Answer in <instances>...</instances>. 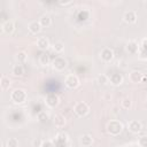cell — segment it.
Masks as SVG:
<instances>
[{
    "label": "cell",
    "instance_id": "4fadbf2b",
    "mask_svg": "<svg viewBox=\"0 0 147 147\" xmlns=\"http://www.w3.org/2000/svg\"><path fill=\"white\" fill-rule=\"evenodd\" d=\"M2 32L3 33H6V34H11L13 32H14V30H15V23L13 22V21H6V22H3L2 23Z\"/></svg>",
    "mask_w": 147,
    "mask_h": 147
},
{
    "label": "cell",
    "instance_id": "7a4b0ae2",
    "mask_svg": "<svg viewBox=\"0 0 147 147\" xmlns=\"http://www.w3.org/2000/svg\"><path fill=\"white\" fill-rule=\"evenodd\" d=\"M26 98H28V94L22 88H16L11 93H10V100L16 103V105H21V103H24L26 101Z\"/></svg>",
    "mask_w": 147,
    "mask_h": 147
},
{
    "label": "cell",
    "instance_id": "f546056e",
    "mask_svg": "<svg viewBox=\"0 0 147 147\" xmlns=\"http://www.w3.org/2000/svg\"><path fill=\"white\" fill-rule=\"evenodd\" d=\"M72 1H60V5L61 6H67V5H71Z\"/></svg>",
    "mask_w": 147,
    "mask_h": 147
},
{
    "label": "cell",
    "instance_id": "ba28073f",
    "mask_svg": "<svg viewBox=\"0 0 147 147\" xmlns=\"http://www.w3.org/2000/svg\"><path fill=\"white\" fill-rule=\"evenodd\" d=\"M142 129V124L141 122L137 121V119H132L127 123V130L131 132V133H139Z\"/></svg>",
    "mask_w": 147,
    "mask_h": 147
},
{
    "label": "cell",
    "instance_id": "6da1fadb",
    "mask_svg": "<svg viewBox=\"0 0 147 147\" xmlns=\"http://www.w3.org/2000/svg\"><path fill=\"white\" fill-rule=\"evenodd\" d=\"M124 129V125L121 121H117V119H111L110 122L107 123V126H106V130L108 132V134L110 136H118Z\"/></svg>",
    "mask_w": 147,
    "mask_h": 147
},
{
    "label": "cell",
    "instance_id": "603a6c76",
    "mask_svg": "<svg viewBox=\"0 0 147 147\" xmlns=\"http://www.w3.org/2000/svg\"><path fill=\"white\" fill-rule=\"evenodd\" d=\"M39 63L41 65H47L49 63V55L46 54V53H42L40 56H39Z\"/></svg>",
    "mask_w": 147,
    "mask_h": 147
},
{
    "label": "cell",
    "instance_id": "52a82bcc",
    "mask_svg": "<svg viewBox=\"0 0 147 147\" xmlns=\"http://www.w3.org/2000/svg\"><path fill=\"white\" fill-rule=\"evenodd\" d=\"M100 57H101V60H102L105 63H109V62H111L113 59H114V51H113L111 48H109V47H106V48H103V49L101 51Z\"/></svg>",
    "mask_w": 147,
    "mask_h": 147
},
{
    "label": "cell",
    "instance_id": "8992f818",
    "mask_svg": "<svg viewBox=\"0 0 147 147\" xmlns=\"http://www.w3.org/2000/svg\"><path fill=\"white\" fill-rule=\"evenodd\" d=\"M45 103L48 108H55L60 103V98L55 93H49V94H47V96L45 99Z\"/></svg>",
    "mask_w": 147,
    "mask_h": 147
},
{
    "label": "cell",
    "instance_id": "f1b7e54d",
    "mask_svg": "<svg viewBox=\"0 0 147 147\" xmlns=\"http://www.w3.org/2000/svg\"><path fill=\"white\" fill-rule=\"evenodd\" d=\"M40 147H55V145L53 144L52 140H45V141H42Z\"/></svg>",
    "mask_w": 147,
    "mask_h": 147
},
{
    "label": "cell",
    "instance_id": "ac0fdd59",
    "mask_svg": "<svg viewBox=\"0 0 147 147\" xmlns=\"http://www.w3.org/2000/svg\"><path fill=\"white\" fill-rule=\"evenodd\" d=\"M80 145L82 146H84V147H90L92 144H93V138H92V136H90V134H83L82 137H80Z\"/></svg>",
    "mask_w": 147,
    "mask_h": 147
},
{
    "label": "cell",
    "instance_id": "5b68a950",
    "mask_svg": "<svg viewBox=\"0 0 147 147\" xmlns=\"http://www.w3.org/2000/svg\"><path fill=\"white\" fill-rule=\"evenodd\" d=\"M67 65H68V62L63 56H56L52 62V67L56 71H63L67 68Z\"/></svg>",
    "mask_w": 147,
    "mask_h": 147
},
{
    "label": "cell",
    "instance_id": "7c38bea8",
    "mask_svg": "<svg viewBox=\"0 0 147 147\" xmlns=\"http://www.w3.org/2000/svg\"><path fill=\"white\" fill-rule=\"evenodd\" d=\"M125 49H126V52H127L129 54L134 55V54H137L138 51H139V45H138V42H137L136 40H130V41L126 44Z\"/></svg>",
    "mask_w": 147,
    "mask_h": 147
},
{
    "label": "cell",
    "instance_id": "ffe728a7",
    "mask_svg": "<svg viewBox=\"0 0 147 147\" xmlns=\"http://www.w3.org/2000/svg\"><path fill=\"white\" fill-rule=\"evenodd\" d=\"M52 48H53V51L55 53H62L64 51V44L62 41H56V42L53 44Z\"/></svg>",
    "mask_w": 147,
    "mask_h": 147
},
{
    "label": "cell",
    "instance_id": "30bf717a",
    "mask_svg": "<svg viewBox=\"0 0 147 147\" xmlns=\"http://www.w3.org/2000/svg\"><path fill=\"white\" fill-rule=\"evenodd\" d=\"M123 80H124L123 76H122L121 74H118V72L111 74V75L109 76V83H110L111 85H114V86H119V85L123 83Z\"/></svg>",
    "mask_w": 147,
    "mask_h": 147
},
{
    "label": "cell",
    "instance_id": "cb8c5ba5",
    "mask_svg": "<svg viewBox=\"0 0 147 147\" xmlns=\"http://www.w3.org/2000/svg\"><path fill=\"white\" fill-rule=\"evenodd\" d=\"M121 105H122V108H123V109L127 110V109H130V108H131V106H132V101H131L129 98H124V99L122 100Z\"/></svg>",
    "mask_w": 147,
    "mask_h": 147
},
{
    "label": "cell",
    "instance_id": "44dd1931",
    "mask_svg": "<svg viewBox=\"0 0 147 147\" xmlns=\"http://www.w3.org/2000/svg\"><path fill=\"white\" fill-rule=\"evenodd\" d=\"M0 86H1V88L3 91H6L10 86V79L8 77H6V76H2L1 77V80H0Z\"/></svg>",
    "mask_w": 147,
    "mask_h": 147
},
{
    "label": "cell",
    "instance_id": "83f0119b",
    "mask_svg": "<svg viewBox=\"0 0 147 147\" xmlns=\"http://www.w3.org/2000/svg\"><path fill=\"white\" fill-rule=\"evenodd\" d=\"M138 145L140 147H147V136H142L138 139Z\"/></svg>",
    "mask_w": 147,
    "mask_h": 147
},
{
    "label": "cell",
    "instance_id": "7402d4cb",
    "mask_svg": "<svg viewBox=\"0 0 147 147\" xmlns=\"http://www.w3.org/2000/svg\"><path fill=\"white\" fill-rule=\"evenodd\" d=\"M15 57H16V61L21 64V63H24L28 60V54L25 52H18Z\"/></svg>",
    "mask_w": 147,
    "mask_h": 147
},
{
    "label": "cell",
    "instance_id": "484cf974",
    "mask_svg": "<svg viewBox=\"0 0 147 147\" xmlns=\"http://www.w3.org/2000/svg\"><path fill=\"white\" fill-rule=\"evenodd\" d=\"M96 80H98L99 84L105 85V84H107V83L109 82V77L106 76V75H99V76L96 77Z\"/></svg>",
    "mask_w": 147,
    "mask_h": 147
},
{
    "label": "cell",
    "instance_id": "4316f807",
    "mask_svg": "<svg viewBox=\"0 0 147 147\" xmlns=\"http://www.w3.org/2000/svg\"><path fill=\"white\" fill-rule=\"evenodd\" d=\"M37 118H38L39 122H47L48 118H49V116L46 114V111H40V113L37 115Z\"/></svg>",
    "mask_w": 147,
    "mask_h": 147
},
{
    "label": "cell",
    "instance_id": "2e32d148",
    "mask_svg": "<svg viewBox=\"0 0 147 147\" xmlns=\"http://www.w3.org/2000/svg\"><path fill=\"white\" fill-rule=\"evenodd\" d=\"M38 21H39V23H40V25H41L42 28H48V26H51V24H52V18H51V16H49L48 14L41 15Z\"/></svg>",
    "mask_w": 147,
    "mask_h": 147
},
{
    "label": "cell",
    "instance_id": "9a60e30c",
    "mask_svg": "<svg viewBox=\"0 0 147 147\" xmlns=\"http://www.w3.org/2000/svg\"><path fill=\"white\" fill-rule=\"evenodd\" d=\"M129 79L131 83H136V84L141 83L142 82V74L139 71H132L129 75Z\"/></svg>",
    "mask_w": 147,
    "mask_h": 147
},
{
    "label": "cell",
    "instance_id": "d4e9b609",
    "mask_svg": "<svg viewBox=\"0 0 147 147\" xmlns=\"http://www.w3.org/2000/svg\"><path fill=\"white\" fill-rule=\"evenodd\" d=\"M20 146V142L16 138H9L7 140V147H18Z\"/></svg>",
    "mask_w": 147,
    "mask_h": 147
},
{
    "label": "cell",
    "instance_id": "8fae6325",
    "mask_svg": "<svg viewBox=\"0 0 147 147\" xmlns=\"http://www.w3.org/2000/svg\"><path fill=\"white\" fill-rule=\"evenodd\" d=\"M37 46H38L39 49L46 51V49H48L51 47V42H49L47 37H39L37 39Z\"/></svg>",
    "mask_w": 147,
    "mask_h": 147
},
{
    "label": "cell",
    "instance_id": "d6986e66",
    "mask_svg": "<svg viewBox=\"0 0 147 147\" xmlns=\"http://www.w3.org/2000/svg\"><path fill=\"white\" fill-rule=\"evenodd\" d=\"M11 74L14 75V76H16V77H21V76H23L24 75V68H23V65L22 64H15L14 67H13V69H11Z\"/></svg>",
    "mask_w": 147,
    "mask_h": 147
},
{
    "label": "cell",
    "instance_id": "277c9868",
    "mask_svg": "<svg viewBox=\"0 0 147 147\" xmlns=\"http://www.w3.org/2000/svg\"><path fill=\"white\" fill-rule=\"evenodd\" d=\"M80 82H79V78L77 75H74V74H70L65 77L64 79V85L69 88V90H74V88H77L79 86Z\"/></svg>",
    "mask_w": 147,
    "mask_h": 147
},
{
    "label": "cell",
    "instance_id": "5bb4252c",
    "mask_svg": "<svg viewBox=\"0 0 147 147\" xmlns=\"http://www.w3.org/2000/svg\"><path fill=\"white\" fill-rule=\"evenodd\" d=\"M28 29H29V31H30L32 34H38V33L41 31L42 26L40 25L39 21H32V22H30V23H29Z\"/></svg>",
    "mask_w": 147,
    "mask_h": 147
},
{
    "label": "cell",
    "instance_id": "e0dca14e",
    "mask_svg": "<svg viewBox=\"0 0 147 147\" xmlns=\"http://www.w3.org/2000/svg\"><path fill=\"white\" fill-rule=\"evenodd\" d=\"M65 117L62 114H56L54 116V125L56 127H63L65 125Z\"/></svg>",
    "mask_w": 147,
    "mask_h": 147
},
{
    "label": "cell",
    "instance_id": "9c48e42d",
    "mask_svg": "<svg viewBox=\"0 0 147 147\" xmlns=\"http://www.w3.org/2000/svg\"><path fill=\"white\" fill-rule=\"evenodd\" d=\"M137 14H136V11H133V10H127V11H125L124 13V15H123V20H124V22L125 23H127V24H134L136 22H137Z\"/></svg>",
    "mask_w": 147,
    "mask_h": 147
},
{
    "label": "cell",
    "instance_id": "4dcf8cb0",
    "mask_svg": "<svg viewBox=\"0 0 147 147\" xmlns=\"http://www.w3.org/2000/svg\"><path fill=\"white\" fill-rule=\"evenodd\" d=\"M146 101H147V98H146Z\"/></svg>",
    "mask_w": 147,
    "mask_h": 147
},
{
    "label": "cell",
    "instance_id": "3957f363",
    "mask_svg": "<svg viewBox=\"0 0 147 147\" xmlns=\"http://www.w3.org/2000/svg\"><path fill=\"white\" fill-rule=\"evenodd\" d=\"M74 113L78 116V117H85L88 113H90V107L86 102H83V101H79L75 105L74 107Z\"/></svg>",
    "mask_w": 147,
    "mask_h": 147
}]
</instances>
